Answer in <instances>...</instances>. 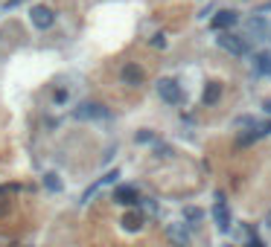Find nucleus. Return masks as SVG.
<instances>
[{"label": "nucleus", "instance_id": "obj_1", "mask_svg": "<svg viewBox=\"0 0 271 247\" xmlns=\"http://www.w3.org/2000/svg\"><path fill=\"white\" fill-rule=\"evenodd\" d=\"M216 44H219L224 52H230V55H248V52H251V41L242 38V35H234V32H219Z\"/></svg>", "mask_w": 271, "mask_h": 247}, {"label": "nucleus", "instance_id": "obj_2", "mask_svg": "<svg viewBox=\"0 0 271 247\" xmlns=\"http://www.w3.org/2000/svg\"><path fill=\"white\" fill-rule=\"evenodd\" d=\"M245 32L251 41H268V32H271V23L266 20V15H254L245 20Z\"/></svg>", "mask_w": 271, "mask_h": 247}, {"label": "nucleus", "instance_id": "obj_3", "mask_svg": "<svg viewBox=\"0 0 271 247\" xmlns=\"http://www.w3.org/2000/svg\"><path fill=\"white\" fill-rule=\"evenodd\" d=\"M158 93L164 102H170V105H178L181 99H184V90H181V84L175 82V79H160L158 82Z\"/></svg>", "mask_w": 271, "mask_h": 247}, {"label": "nucleus", "instance_id": "obj_4", "mask_svg": "<svg viewBox=\"0 0 271 247\" xmlns=\"http://www.w3.org/2000/svg\"><path fill=\"white\" fill-rule=\"evenodd\" d=\"M30 20H32V26H38V29H50L52 23H56V12H52L50 6H32Z\"/></svg>", "mask_w": 271, "mask_h": 247}, {"label": "nucleus", "instance_id": "obj_5", "mask_svg": "<svg viewBox=\"0 0 271 247\" xmlns=\"http://www.w3.org/2000/svg\"><path fill=\"white\" fill-rule=\"evenodd\" d=\"M166 239L172 242V247H190V230H186V224H170L166 227Z\"/></svg>", "mask_w": 271, "mask_h": 247}, {"label": "nucleus", "instance_id": "obj_6", "mask_svg": "<svg viewBox=\"0 0 271 247\" xmlns=\"http://www.w3.org/2000/svg\"><path fill=\"white\" fill-rule=\"evenodd\" d=\"M213 218H216V227L222 233L230 230V213H228V204H224V198L216 195V207H213Z\"/></svg>", "mask_w": 271, "mask_h": 247}, {"label": "nucleus", "instance_id": "obj_7", "mask_svg": "<svg viewBox=\"0 0 271 247\" xmlns=\"http://www.w3.org/2000/svg\"><path fill=\"white\" fill-rule=\"evenodd\" d=\"M236 20H239V15H236V12L224 9V12H219V15H216L213 20H210V26H213L216 32H228V29H230V26H234Z\"/></svg>", "mask_w": 271, "mask_h": 247}, {"label": "nucleus", "instance_id": "obj_8", "mask_svg": "<svg viewBox=\"0 0 271 247\" xmlns=\"http://www.w3.org/2000/svg\"><path fill=\"white\" fill-rule=\"evenodd\" d=\"M100 116H108V111L102 105H96V102H88V105L76 108V119H100Z\"/></svg>", "mask_w": 271, "mask_h": 247}, {"label": "nucleus", "instance_id": "obj_9", "mask_svg": "<svg viewBox=\"0 0 271 247\" xmlns=\"http://www.w3.org/2000/svg\"><path fill=\"white\" fill-rule=\"evenodd\" d=\"M122 82L126 84H140L143 82V70H140L134 61H128V64L122 67Z\"/></svg>", "mask_w": 271, "mask_h": 247}, {"label": "nucleus", "instance_id": "obj_10", "mask_svg": "<svg viewBox=\"0 0 271 247\" xmlns=\"http://www.w3.org/2000/svg\"><path fill=\"white\" fill-rule=\"evenodd\" d=\"M114 198H117V204L134 207V204H137V189H132V186H120L117 192H114Z\"/></svg>", "mask_w": 271, "mask_h": 247}, {"label": "nucleus", "instance_id": "obj_11", "mask_svg": "<svg viewBox=\"0 0 271 247\" xmlns=\"http://www.w3.org/2000/svg\"><path fill=\"white\" fill-rule=\"evenodd\" d=\"M219 96H222V84L219 82H207L202 102H204V105H216V102H219Z\"/></svg>", "mask_w": 271, "mask_h": 247}, {"label": "nucleus", "instance_id": "obj_12", "mask_svg": "<svg viewBox=\"0 0 271 247\" xmlns=\"http://www.w3.org/2000/svg\"><path fill=\"white\" fill-rule=\"evenodd\" d=\"M254 67H256V73L271 76V52H256V55H254Z\"/></svg>", "mask_w": 271, "mask_h": 247}, {"label": "nucleus", "instance_id": "obj_13", "mask_svg": "<svg viewBox=\"0 0 271 247\" xmlns=\"http://www.w3.org/2000/svg\"><path fill=\"white\" fill-rule=\"evenodd\" d=\"M202 210H198V207H186V210H184V218H186V221H196V224H198V221H202Z\"/></svg>", "mask_w": 271, "mask_h": 247}, {"label": "nucleus", "instance_id": "obj_14", "mask_svg": "<svg viewBox=\"0 0 271 247\" xmlns=\"http://www.w3.org/2000/svg\"><path fill=\"white\" fill-rule=\"evenodd\" d=\"M44 186H47V189H56V192H58V189H62V181H58V175H44Z\"/></svg>", "mask_w": 271, "mask_h": 247}, {"label": "nucleus", "instance_id": "obj_15", "mask_svg": "<svg viewBox=\"0 0 271 247\" xmlns=\"http://www.w3.org/2000/svg\"><path fill=\"white\" fill-rule=\"evenodd\" d=\"M122 224H126L128 230H137V227H140V215H128V218H122Z\"/></svg>", "mask_w": 271, "mask_h": 247}, {"label": "nucleus", "instance_id": "obj_16", "mask_svg": "<svg viewBox=\"0 0 271 247\" xmlns=\"http://www.w3.org/2000/svg\"><path fill=\"white\" fill-rule=\"evenodd\" d=\"M236 125H239V128H254V119H251V116H239Z\"/></svg>", "mask_w": 271, "mask_h": 247}, {"label": "nucleus", "instance_id": "obj_17", "mask_svg": "<svg viewBox=\"0 0 271 247\" xmlns=\"http://www.w3.org/2000/svg\"><path fill=\"white\" fill-rule=\"evenodd\" d=\"M152 47L164 49V47H166V38H164V35H154V38H152Z\"/></svg>", "mask_w": 271, "mask_h": 247}, {"label": "nucleus", "instance_id": "obj_18", "mask_svg": "<svg viewBox=\"0 0 271 247\" xmlns=\"http://www.w3.org/2000/svg\"><path fill=\"white\" fill-rule=\"evenodd\" d=\"M117 178H120V172H117V169H111V172H108V175L102 178V183H114Z\"/></svg>", "mask_w": 271, "mask_h": 247}, {"label": "nucleus", "instance_id": "obj_19", "mask_svg": "<svg viewBox=\"0 0 271 247\" xmlns=\"http://www.w3.org/2000/svg\"><path fill=\"white\" fill-rule=\"evenodd\" d=\"M146 140H152V134H146V131L137 134V143H146Z\"/></svg>", "mask_w": 271, "mask_h": 247}, {"label": "nucleus", "instance_id": "obj_20", "mask_svg": "<svg viewBox=\"0 0 271 247\" xmlns=\"http://www.w3.org/2000/svg\"><path fill=\"white\" fill-rule=\"evenodd\" d=\"M262 108H266V114L271 116V99H268V102H266V105H262Z\"/></svg>", "mask_w": 271, "mask_h": 247}, {"label": "nucleus", "instance_id": "obj_21", "mask_svg": "<svg viewBox=\"0 0 271 247\" xmlns=\"http://www.w3.org/2000/svg\"><path fill=\"white\" fill-rule=\"evenodd\" d=\"M18 3H20V0H9V3H6V9H12V6H18Z\"/></svg>", "mask_w": 271, "mask_h": 247}, {"label": "nucleus", "instance_id": "obj_22", "mask_svg": "<svg viewBox=\"0 0 271 247\" xmlns=\"http://www.w3.org/2000/svg\"><path fill=\"white\" fill-rule=\"evenodd\" d=\"M266 227H268V230H271V213H268V218H266Z\"/></svg>", "mask_w": 271, "mask_h": 247}, {"label": "nucleus", "instance_id": "obj_23", "mask_svg": "<svg viewBox=\"0 0 271 247\" xmlns=\"http://www.w3.org/2000/svg\"><path fill=\"white\" fill-rule=\"evenodd\" d=\"M268 44H271V32H268Z\"/></svg>", "mask_w": 271, "mask_h": 247}]
</instances>
